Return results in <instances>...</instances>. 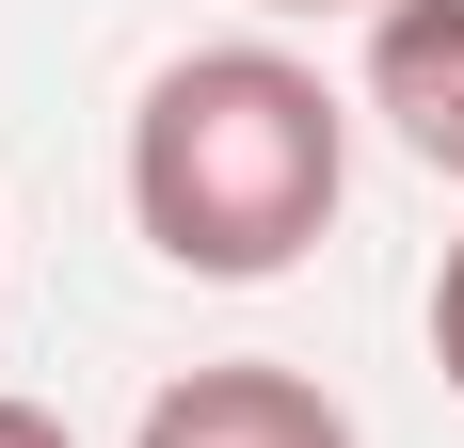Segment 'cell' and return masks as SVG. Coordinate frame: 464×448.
<instances>
[{
    "instance_id": "obj_6",
    "label": "cell",
    "mask_w": 464,
    "mask_h": 448,
    "mask_svg": "<svg viewBox=\"0 0 464 448\" xmlns=\"http://www.w3.org/2000/svg\"><path fill=\"white\" fill-rule=\"evenodd\" d=\"M273 16H384V0H273Z\"/></svg>"
},
{
    "instance_id": "obj_3",
    "label": "cell",
    "mask_w": 464,
    "mask_h": 448,
    "mask_svg": "<svg viewBox=\"0 0 464 448\" xmlns=\"http://www.w3.org/2000/svg\"><path fill=\"white\" fill-rule=\"evenodd\" d=\"M369 112L401 129V161L464 177V0H384L369 16Z\"/></svg>"
},
{
    "instance_id": "obj_4",
    "label": "cell",
    "mask_w": 464,
    "mask_h": 448,
    "mask_svg": "<svg viewBox=\"0 0 464 448\" xmlns=\"http://www.w3.org/2000/svg\"><path fill=\"white\" fill-rule=\"evenodd\" d=\"M432 368H449V401H464V240H449V272H432Z\"/></svg>"
},
{
    "instance_id": "obj_1",
    "label": "cell",
    "mask_w": 464,
    "mask_h": 448,
    "mask_svg": "<svg viewBox=\"0 0 464 448\" xmlns=\"http://www.w3.org/2000/svg\"><path fill=\"white\" fill-rule=\"evenodd\" d=\"M353 192L336 81L288 48H177L129 112V224L192 288H273Z\"/></svg>"
},
{
    "instance_id": "obj_5",
    "label": "cell",
    "mask_w": 464,
    "mask_h": 448,
    "mask_svg": "<svg viewBox=\"0 0 464 448\" xmlns=\"http://www.w3.org/2000/svg\"><path fill=\"white\" fill-rule=\"evenodd\" d=\"M0 448H81V433H64L48 401H0Z\"/></svg>"
},
{
    "instance_id": "obj_2",
    "label": "cell",
    "mask_w": 464,
    "mask_h": 448,
    "mask_svg": "<svg viewBox=\"0 0 464 448\" xmlns=\"http://www.w3.org/2000/svg\"><path fill=\"white\" fill-rule=\"evenodd\" d=\"M129 448H353V416H336L304 368L225 353V368H177V385L144 401V433H129Z\"/></svg>"
}]
</instances>
